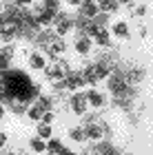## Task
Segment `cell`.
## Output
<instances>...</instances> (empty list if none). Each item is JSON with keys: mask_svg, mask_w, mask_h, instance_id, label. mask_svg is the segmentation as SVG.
Instances as JSON below:
<instances>
[{"mask_svg": "<svg viewBox=\"0 0 153 155\" xmlns=\"http://www.w3.org/2000/svg\"><path fill=\"white\" fill-rule=\"evenodd\" d=\"M62 75H65V71L60 69V64L53 67V69H49V78H53V80H55V78H62Z\"/></svg>", "mask_w": 153, "mask_h": 155, "instance_id": "cell-18", "label": "cell"}, {"mask_svg": "<svg viewBox=\"0 0 153 155\" xmlns=\"http://www.w3.org/2000/svg\"><path fill=\"white\" fill-rule=\"evenodd\" d=\"M71 107L75 113H85V109H87V100H85V95H75L73 100H71Z\"/></svg>", "mask_w": 153, "mask_h": 155, "instance_id": "cell-4", "label": "cell"}, {"mask_svg": "<svg viewBox=\"0 0 153 155\" xmlns=\"http://www.w3.org/2000/svg\"><path fill=\"white\" fill-rule=\"evenodd\" d=\"M0 80H2L5 97H16L20 102H27L33 95H38V89L33 87L29 75H25L22 71H7V73L0 75Z\"/></svg>", "mask_w": 153, "mask_h": 155, "instance_id": "cell-1", "label": "cell"}, {"mask_svg": "<svg viewBox=\"0 0 153 155\" xmlns=\"http://www.w3.org/2000/svg\"><path fill=\"white\" fill-rule=\"evenodd\" d=\"M93 36H95V40H98V42H100V45H104V47H107V45H109V33H107V31H104V29H102V27H98V29H95V33H93Z\"/></svg>", "mask_w": 153, "mask_h": 155, "instance_id": "cell-8", "label": "cell"}, {"mask_svg": "<svg viewBox=\"0 0 153 155\" xmlns=\"http://www.w3.org/2000/svg\"><path fill=\"white\" fill-rule=\"evenodd\" d=\"M60 155H75V153H71V151H62Z\"/></svg>", "mask_w": 153, "mask_h": 155, "instance_id": "cell-24", "label": "cell"}, {"mask_svg": "<svg viewBox=\"0 0 153 155\" xmlns=\"http://www.w3.org/2000/svg\"><path fill=\"white\" fill-rule=\"evenodd\" d=\"M120 2H129V0H120Z\"/></svg>", "mask_w": 153, "mask_h": 155, "instance_id": "cell-26", "label": "cell"}, {"mask_svg": "<svg viewBox=\"0 0 153 155\" xmlns=\"http://www.w3.org/2000/svg\"><path fill=\"white\" fill-rule=\"evenodd\" d=\"M71 137H73V140H78V142H80V140L85 137V133H82V129H73V131H71Z\"/></svg>", "mask_w": 153, "mask_h": 155, "instance_id": "cell-20", "label": "cell"}, {"mask_svg": "<svg viewBox=\"0 0 153 155\" xmlns=\"http://www.w3.org/2000/svg\"><path fill=\"white\" fill-rule=\"evenodd\" d=\"M38 135H40V140H49V137H51V126H49V124H40Z\"/></svg>", "mask_w": 153, "mask_h": 155, "instance_id": "cell-11", "label": "cell"}, {"mask_svg": "<svg viewBox=\"0 0 153 155\" xmlns=\"http://www.w3.org/2000/svg\"><path fill=\"white\" fill-rule=\"evenodd\" d=\"M42 120H45V124H49L51 120H53V113H45V115H42Z\"/></svg>", "mask_w": 153, "mask_h": 155, "instance_id": "cell-21", "label": "cell"}, {"mask_svg": "<svg viewBox=\"0 0 153 155\" xmlns=\"http://www.w3.org/2000/svg\"><path fill=\"white\" fill-rule=\"evenodd\" d=\"M109 89L113 91L115 95H127V84H124L122 78H111L109 80Z\"/></svg>", "mask_w": 153, "mask_h": 155, "instance_id": "cell-3", "label": "cell"}, {"mask_svg": "<svg viewBox=\"0 0 153 155\" xmlns=\"http://www.w3.org/2000/svg\"><path fill=\"white\" fill-rule=\"evenodd\" d=\"M87 135L91 137V140H98V137H100V129H98V126H91V129H89V133H87Z\"/></svg>", "mask_w": 153, "mask_h": 155, "instance_id": "cell-19", "label": "cell"}, {"mask_svg": "<svg viewBox=\"0 0 153 155\" xmlns=\"http://www.w3.org/2000/svg\"><path fill=\"white\" fill-rule=\"evenodd\" d=\"M80 5H82V13H85L87 18H93V16H95L98 7L93 5V0H85V2H80Z\"/></svg>", "mask_w": 153, "mask_h": 155, "instance_id": "cell-5", "label": "cell"}, {"mask_svg": "<svg viewBox=\"0 0 153 155\" xmlns=\"http://www.w3.org/2000/svg\"><path fill=\"white\" fill-rule=\"evenodd\" d=\"M5 142H7V135H5V133H0V149L5 146Z\"/></svg>", "mask_w": 153, "mask_h": 155, "instance_id": "cell-22", "label": "cell"}, {"mask_svg": "<svg viewBox=\"0 0 153 155\" xmlns=\"http://www.w3.org/2000/svg\"><path fill=\"white\" fill-rule=\"evenodd\" d=\"M100 9H104V11H115L118 9V0H100Z\"/></svg>", "mask_w": 153, "mask_h": 155, "instance_id": "cell-9", "label": "cell"}, {"mask_svg": "<svg viewBox=\"0 0 153 155\" xmlns=\"http://www.w3.org/2000/svg\"><path fill=\"white\" fill-rule=\"evenodd\" d=\"M51 155H53V153H51Z\"/></svg>", "mask_w": 153, "mask_h": 155, "instance_id": "cell-28", "label": "cell"}, {"mask_svg": "<svg viewBox=\"0 0 153 155\" xmlns=\"http://www.w3.org/2000/svg\"><path fill=\"white\" fill-rule=\"evenodd\" d=\"M89 47H91V42H89V38H80L78 42H75V49H78L80 53H87Z\"/></svg>", "mask_w": 153, "mask_h": 155, "instance_id": "cell-10", "label": "cell"}, {"mask_svg": "<svg viewBox=\"0 0 153 155\" xmlns=\"http://www.w3.org/2000/svg\"><path fill=\"white\" fill-rule=\"evenodd\" d=\"M67 2H69V5H75V7H78V5L82 2V0H67Z\"/></svg>", "mask_w": 153, "mask_h": 155, "instance_id": "cell-23", "label": "cell"}, {"mask_svg": "<svg viewBox=\"0 0 153 155\" xmlns=\"http://www.w3.org/2000/svg\"><path fill=\"white\" fill-rule=\"evenodd\" d=\"M31 149L36 151V153H42V151L47 149V144H45L40 137H36V140H31Z\"/></svg>", "mask_w": 153, "mask_h": 155, "instance_id": "cell-13", "label": "cell"}, {"mask_svg": "<svg viewBox=\"0 0 153 155\" xmlns=\"http://www.w3.org/2000/svg\"><path fill=\"white\" fill-rule=\"evenodd\" d=\"M104 75H107V67H104V64H93V67L87 69L85 80H89V82H98L100 78H104Z\"/></svg>", "mask_w": 153, "mask_h": 155, "instance_id": "cell-2", "label": "cell"}, {"mask_svg": "<svg viewBox=\"0 0 153 155\" xmlns=\"http://www.w3.org/2000/svg\"><path fill=\"white\" fill-rule=\"evenodd\" d=\"M67 29H69V22L65 18L62 20H58V25H55V31H58V36H62V33H67Z\"/></svg>", "mask_w": 153, "mask_h": 155, "instance_id": "cell-16", "label": "cell"}, {"mask_svg": "<svg viewBox=\"0 0 153 155\" xmlns=\"http://www.w3.org/2000/svg\"><path fill=\"white\" fill-rule=\"evenodd\" d=\"M42 113H45V109L40 107V104H36L33 109H29V117H31V120H40V117H42Z\"/></svg>", "mask_w": 153, "mask_h": 155, "instance_id": "cell-12", "label": "cell"}, {"mask_svg": "<svg viewBox=\"0 0 153 155\" xmlns=\"http://www.w3.org/2000/svg\"><path fill=\"white\" fill-rule=\"evenodd\" d=\"M2 113H5V109H2V107H0V117H2Z\"/></svg>", "mask_w": 153, "mask_h": 155, "instance_id": "cell-25", "label": "cell"}, {"mask_svg": "<svg viewBox=\"0 0 153 155\" xmlns=\"http://www.w3.org/2000/svg\"><path fill=\"white\" fill-rule=\"evenodd\" d=\"M113 31L118 33V36H122V38H124V36L129 33V29H127V25H124V22H118V25L113 27Z\"/></svg>", "mask_w": 153, "mask_h": 155, "instance_id": "cell-17", "label": "cell"}, {"mask_svg": "<svg viewBox=\"0 0 153 155\" xmlns=\"http://www.w3.org/2000/svg\"><path fill=\"white\" fill-rule=\"evenodd\" d=\"M47 151H51L53 155H60L62 151H65V146H62L60 140H49V144H47Z\"/></svg>", "mask_w": 153, "mask_h": 155, "instance_id": "cell-7", "label": "cell"}, {"mask_svg": "<svg viewBox=\"0 0 153 155\" xmlns=\"http://www.w3.org/2000/svg\"><path fill=\"white\" fill-rule=\"evenodd\" d=\"M9 155H11V153H9Z\"/></svg>", "mask_w": 153, "mask_h": 155, "instance_id": "cell-27", "label": "cell"}, {"mask_svg": "<svg viewBox=\"0 0 153 155\" xmlns=\"http://www.w3.org/2000/svg\"><path fill=\"white\" fill-rule=\"evenodd\" d=\"M82 84H85V78H82V75H75V73H73V75H69V78H67V87H69V89H73V91H75V89H80Z\"/></svg>", "mask_w": 153, "mask_h": 155, "instance_id": "cell-6", "label": "cell"}, {"mask_svg": "<svg viewBox=\"0 0 153 155\" xmlns=\"http://www.w3.org/2000/svg\"><path fill=\"white\" fill-rule=\"evenodd\" d=\"M31 67H33V69H42V67H45L42 55H38V53H36V55H31Z\"/></svg>", "mask_w": 153, "mask_h": 155, "instance_id": "cell-15", "label": "cell"}, {"mask_svg": "<svg viewBox=\"0 0 153 155\" xmlns=\"http://www.w3.org/2000/svg\"><path fill=\"white\" fill-rule=\"evenodd\" d=\"M87 95H89V102H91L93 107H100V104H102V95H100V93L91 91V93H87Z\"/></svg>", "mask_w": 153, "mask_h": 155, "instance_id": "cell-14", "label": "cell"}]
</instances>
